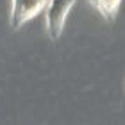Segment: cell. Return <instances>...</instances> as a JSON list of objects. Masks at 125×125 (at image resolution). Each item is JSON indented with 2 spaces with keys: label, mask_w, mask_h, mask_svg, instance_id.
<instances>
[{
  "label": "cell",
  "mask_w": 125,
  "mask_h": 125,
  "mask_svg": "<svg viewBox=\"0 0 125 125\" xmlns=\"http://www.w3.org/2000/svg\"><path fill=\"white\" fill-rule=\"evenodd\" d=\"M73 4H75V0H48L47 23H48V34L52 39H59L62 29H64L66 14Z\"/></svg>",
  "instance_id": "cell-1"
},
{
  "label": "cell",
  "mask_w": 125,
  "mask_h": 125,
  "mask_svg": "<svg viewBox=\"0 0 125 125\" xmlns=\"http://www.w3.org/2000/svg\"><path fill=\"white\" fill-rule=\"evenodd\" d=\"M47 4L48 0H18V2H13V13H11L13 29H18L25 21L34 18L41 9L47 7Z\"/></svg>",
  "instance_id": "cell-2"
},
{
  "label": "cell",
  "mask_w": 125,
  "mask_h": 125,
  "mask_svg": "<svg viewBox=\"0 0 125 125\" xmlns=\"http://www.w3.org/2000/svg\"><path fill=\"white\" fill-rule=\"evenodd\" d=\"M89 2H91L102 14H104L105 20H113V18H115L116 9H118L120 0H89Z\"/></svg>",
  "instance_id": "cell-3"
},
{
  "label": "cell",
  "mask_w": 125,
  "mask_h": 125,
  "mask_svg": "<svg viewBox=\"0 0 125 125\" xmlns=\"http://www.w3.org/2000/svg\"><path fill=\"white\" fill-rule=\"evenodd\" d=\"M13 2H18V0H13Z\"/></svg>",
  "instance_id": "cell-4"
}]
</instances>
